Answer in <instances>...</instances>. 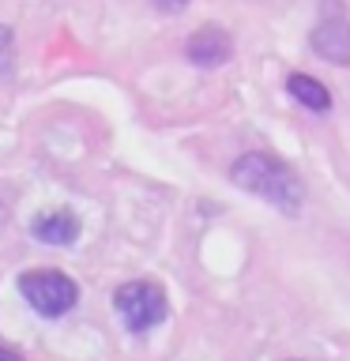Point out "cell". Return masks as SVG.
I'll use <instances>...</instances> for the list:
<instances>
[{"label": "cell", "instance_id": "1", "mask_svg": "<svg viewBox=\"0 0 350 361\" xmlns=\"http://www.w3.org/2000/svg\"><path fill=\"white\" fill-rule=\"evenodd\" d=\"M230 180L241 192H253V196L267 200L271 207H279L282 214H298L301 203H305L301 177L271 151H245L230 166Z\"/></svg>", "mask_w": 350, "mask_h": 361}, {"label": "cell", "instance_id": "2", "mask_svg": "<svg viewBox=\"0 0 350 361\" xmlns=\"http://www.w3.org/2000/svg\"><path fill=\"white\" fill-rule=\"evenodd\" d=\"M113 309L121 312V320L128 331L143 335L158 327L169 316V301H166V290L151 279H132V282H121L117 293H113Z\"/></svg>", "mask_w": 350, "mask_h": 361}, {"label": "cell", "instance_id": "3", "mask_svg": "<svg viewBox=\"0 0 350 361\" xmlns=\"http://www.w3.org/2000/svg\"><path fill=\"white\" fill-rule=\"evenodd\" d=\"M19 293L27 298V305H30L34 312L49 316V320L72 312L76 301H79V286L64 275V271H56V267L23 271V275H19Z\"/></svg>", "mask_w": 350, "mask_h": 361}, {"label": "cell", "instance_id": "4", "mask_svg": "<svg viewBox=\"0 0 350 361\" xmlns=\"http://www.w3.org/2000/svg\"><path fill=\"white\" fill-rule=\"evenodd\" d=\"M309 45L327 64H335V68L350 64V19L343 16V4H339V0H324V16L313 27Z\"/></svg>", "mask_w": 350, "mask_h": 361}, {"label": "cell", "instance_id": "5", "mask_svg": "<svg viewBox=\"0 0 350 361\" xmlns=\"http://www.w3.org/2000/svg\"><path fill=\"white\" fill-rule=\"evenodd\" d=\"M234 53V42L219 23H207V27L192 30V38L185 42V56L196 68H222Z\"/></svg>", "mask_w": 350, "mask_h": 361}, {"label": "cell", "instance_id": "6", "mask_svg": "<svg viewBox=\"0 0 350 361\" xmlns=\"http://www.w3.org/2000/svg\"><path fill=\"white\" fill-rule=\"evenodd\" d=\"M30 233H34V241H42V245H72L79 237V219L64 207L42 211L38 219L30 222Z\"/></svg>", "mask_w": 350, "mask_h": 361}, {"label": "cell", "instance_id": "7", "mask_svg": "<svg viewBox=\"0 0 350 361\" xmlns=\"http://www.w3.org/2000/svg\"><path fill=\"white\" fill-rule=\"evenodd\" d=\"M286 90H290L294 102H301V106L313 109V113H327V109H332V94H327V87L320 83V79L305 75V72H294L286 79Z\"/></svg>", "mask_w": 350, "mask_h": 361}, {"label": "cell", "instance_id": "8", "mask_svg": "<svg viewBox=\"0 0 350 361\" xmlns=\"http://www.w3.org/2000/svg\"><path fill=\"white\" fill-rule=\"evenodd\" d=\"M11 61H16V30L0 23V79L11 75Z\"/></svg>", "mask_w": 350, "mask_h": 361}, {"label": "cell", "instance_id": "9", "mask_svg": "<svg viewBox=\"0 0 350 361\" xmlns=\"http://www.w3.org/2000/svg\"><path fill=\"white\" fill-rule=\"evenodd\" d=\"M151 4H155L158 11H166V16H177V11L188 8V0H151Z\"/></svg>", "mask_w": 350, "mask_h": 361}, {"label": "cell", "instance_id": "10", "mask_svg": "<svg viewBox=\"0 0 350 361\" xmlns=\"http://www.w3.org/2000/svg\"><path fill=\"white\" fill-rule=\"evenodd\" d=\"M0 361H23V357H19L11 346H0Z\"/></svg>", "mask_w": 350, "mask_h": 361}]
</instances>
